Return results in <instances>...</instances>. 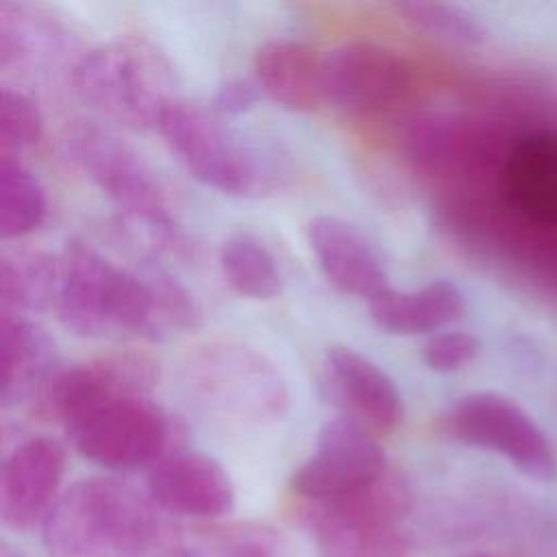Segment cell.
Masks as SVG:
<instances>
[{"mask_svg": "<svg viewBox=\"0 0 557 557\" xmlns=\"http://www.w3.org/2000/svg\"><path fill=\"white\" fill-rule=\"evenodd\" d=\"M466 139V120L459 113L424 111L409 120L400 146L416 172L444 178L461 165Z\"/></svg>", "mask_w": 557, "mask_h": 557, "instance_id": "ac0fdd59", "label": "cell"}, {"mask_svg": "<svg viewBox=\"0 0 557 557\" xmlns=\"http://www.w3.org/2000/svg\"><path fill=\"white\" fill-rule=\"evenodd\" d=\"M65 472V448L50 435H35L20 444L2 463L0 516L13 531L44 522Z\"/></svg>", "mask_w": 557, "mask_h": 557, "instance_id": "30bf717a", "label": "cell"}, {"mask_svg": "<svg viewBox=\"0 0 557 557\" xmlns=\"http://www.w3.org/2000/svg\"><path fill=\"white\" fill-rule=\"evenodd\" d=\"M41 537L50 557H148L159 520L154 503L131 485L89 476L59 496Z\"/></svg>", "mask_w": 557, "mask_h": 557, "instance_id": "7a4b0ae2", "label": "cell"}, {"mask_svg": "<svg viewBox=\"0 0 557 557\" xmlns=\"http://www.w3.org/2000/svg\"><path fill=\"white\" fill-rule=\"evenodd\" d=\"M44 133L39 107L22 91L4 87L0 94V144L2 154H20L35 146Z\"/></svg>", "mask_w": 557, "mask_h": 557, "instance_id": "603a6c76", "label": "cell"}, {"mask_svg": "<svg viewBox=\"0 0 557 557\" xmlns=\"http://www.w3.org/2000/svg\"><path fill=\"white\" fill-rule=\"evenodd\" d=\"M220 268L226 283L246 298L270 300L283 289L274 257L250 235H233L220 246Z\"/></svg>", "mask_w": 557, "mask_h": 557, "instance_id": "44dd1931", "label": "cell"}, {"mask_svg": "<svg viewBox=\"0 0 557 557\" xmlns=\"http://www.w3.org/2000/svg\"><path fill=\"white\" fill-rule=\"evenodd\" d=\"M157 131L200 183L222 194L259 198L278 185L276 157L211 104L174 100Z\"/></svg>", "mask_w": 557, "mask_h": 557, "instance_id": "3957f363", "label": "cell"}, {"mask_svg": "<svg viewBox=\"0 0 557 557\" xmlns=\"http://www.w3.org/2000/svg\"><path fill=\"white\" fill-rule=\"evenodd\" d=\"M461 557H500V555H492V553H470V555H461Z\"/></svg>", "mask_w": 557, "mask_h": 557, "instance_id": "f1b7e54d", "label": "cell"}, {"mask_svg": "<svg viewBox=\"0 0 557 557\" xmlns=\"http://www.w3.org/2000/svg\"><path fill=\"white\" fill-rule=\"evenodd\" d=\"M396 11L420 30L437 37L446 44L472 48L481 46L487 37L483 22L461 4L433 2V0H405L396 4Z\"/></svg>", "mask_w": 557, "mask_h": 557, "instance_id": "7402d4cb", "label": "cell"}, {"mask_svg": "<svg viewBox=\"0 0 557 557\" xmlns=\"http://www.w3.org/2000/svg\"><path fill=\"white\" fill-rule=\"evenodd\" d=\"M453 440L505 457L522 474L548 483L557 479V450L548 433L513 398L498 392H472L442 413Z\"/></svg>", "mask_w": 557, "mask_h": 557, "instance_id": "52a82bcc", "label": "cell"}, {"mask_svg": "<svg viewBox=\"0 0 557 557\" xmlns=\"http://www.w3.org/2000/svg\"><path fill=\"white\" fill-rule=\"evenodd\" d=\"M324 381L344 418L374 433H389L403 420V396L392 376L370 357L342 344L324 352Z\"/></svg>", "mask_w": 557, "mask_h": 557, "instance_id": "7c38bea8", "label": "cell"}, {"mask_svg": "<svg viewBox=\"0 0 557 557\" xmlns=\"http://www.w3.org/2000/svg\"><path fill=\"white\" fill-rule=\"evenodd\" d=\"M466 311L463 292L446 278L431 281L420 289H387L370 300L374 324L392 335L433 333L459 320Z\"/></svg>", "mask_w": 557, "mask_h": 557, "instance_id": "e0dca14e", "label": "cell"}, {"mask_svg": "<svg viewBox=\"0 0 557 557\" xmlns=\"http://www.w3.org/2000/svg\"><path fill=\"white\" fill-rule=\"evenodd\" d=\"M159 557H200V555L189 553V550H183V548H172V550H168V553H163V555H159Z\"/></svg>", "mask_w": 557, "mask_h": 557, "instance_id": "4316f807", "label": "cell"}, {"mask_svg": "<svg viewBox=\"0 0 557 557\" xmlns=\"http://www.w3.org/2000/svg\"><path fill=\"white\" fill-rule=\"evenodd\" d=\"M59 259L41 250H13L0 263L2 313L39 311L57 300Z\"/></svg>", "mask_w": 557, "mask_h": 557, "instance_id": "d6986e66", "label": "cell"}, {"mask_svg": "<svg viewBox=\"0 0 557 557\" xmlns=\"http://www.w3.org/2000/svg\"><path fill=\"white\" fill-rule=\"evenodd\" d=\"M0 557H22V555L15 553V550H11V546H2V548H0Z\"/></svg>", "mask_w": 557, "mask_h": 557, "instance_id": "83f0119b", "label": "cell"}, {"mask_svg": "<svg viewBox=\"0 0 557 557\" xmlns=\"http://www.w3.org/2000/svg\"><path fill=\"white\" fill-rule=\"evenodd\" d=\"M307 239L335 289L368 298V302L392 289L381 250L352 222L337 215H315L307 226Z\"/></svg>", "mask_w": 557, "mask_h": 557, "instance_id": "4fadbf2b", "label": "cell"}, {"mask_svg": "<svg viewBox=\"0 0 557 557\" xmlns=\"http://www.w3.org/2000/svg\"><path fill=\"white\" fill-rule=\"evenodd\" d=\"M59 322L78 337L163 339L200 322L191 294L165 270L135 272L70 237L59 255Z\"/></svg>", "mask_w": 557, "mask_h": 557, "instance_id": "6da1fadb", "label": "cell"}, {"mask_svg": "<svg viewBox=\"0 0 557 557\" xmlns=\"http://www.w3.org/2000/svg\"><path fill=\"white\" fill-rule=\"evenodd\" d=\"M387 459L376 437L350 418H333L318 433L313 455L292 474V492L307 503L350 494L383 472Z\"/></svg>", "mask_w": 557, "mask_h": 557, "instance_id": "9c48e42d", "label": "cell"}, {"mask_svg": "<svg viewBox=\"0 0 557 557\" xmlns=\"http://www.w3.org/2000/svg\"><path fill=\"white\" fill-rule=\"evenodd\" d=\"M259 89L289 111H313L326 100L324 57L298 39H270L255 52Z\"/></svg>", "mask_w": 557, "mask_h": 557, "instance_id": "5bb4252c", "label": "cell"}, {"mask_svg": "<svg viewBox=\"0 0 557 557\" xmlns=\"http://www.w3.org/2000/svg\"><path fill=\"white\" fill-rule=\"evenodd\" d=\"M326 100L359 115H381L403 104L413 85L409 63L392 48L355 39L324 57Z\"/></svg>", "mask_w": 557, "mask_h": 557, "instance_id": "ba28073f", "label": "cell"}, {"mask_svg": "<svg viewBox=\"0 0 557 557\" xmlns=\"http://www.w3.org/2000/svg\"><path fill=\"white\" fill-rule=\"evenodd\" d=\"M65 150L87 178L152 244L172 252L187 244L161 178L115 131L96 120H76L67 126Z\"/></svg>", "mask_w": 557, "mask_h": 557, "instance_id": "277c9868", "label": "cell"}, {"mask_svg": "<svg viewBox=\"0 0 557 557\" xmlns=\"http://www.w3.org/2000/svg\"><path fill=\"white\" fill-rule=\"evenodd\" d=\"M78 96L109 120L133 128H159L178 100L163 57L141 41H113L89 50L74 67Z\"/></svg>", "mask_w": 557, "mask_h": 557, "instance_id": "5b68a950", "label": "cell"}, {"mask_svg": "<svg viewBox=\"0 0 557 557\" xmlns=\"http://www.w3.org/2000/svg\"><path fill=\"white\" fill-rule=\"evenodd\" d=\"M148 498L163 511L213 520L235 505V487L228 472L209 455L172 450L148 472Z\"/></svg>", "mask_w": 557, "mask_h": 557, "instance_id": "8fae6325", "label": "cell"}, {"mask_svg": "<svg viewBox=\"0 0 557 557\" xmlns=\"http://www.w3.org/2000/svg\"><path fill=\"white\" fill-rule=\"evenodd\" d=\"M48 213L39 178L15 157L0 154V235L17 239L37 231Z\"/></svg>", "mask_w": 557, "mask_h": 557, "instance_id": "ffe728a7", "label": "cell"}, {"mask_svg": "<svg viewBox=\"0 0 557 557\" xmlns=\"http://www.w3.org/2000/svg\"><path fill=\"white\" fill-rule=\"evenodd\" d=\"M207 544L218 557H283L281 537L257 524H228L209 529Z\"/></svg>", "mask_w": 557, "mask_h": 557, "instance_id": "cb8c5ba5", "label": "cell"}, {"mask_svg": "<svg viewBox=\"0 0 557 557\" xmlns=\"http://www.w3.org/2000/svg\"><path fill=\"white\" fill-rule=\"evenodd\" d=\"M481 350L479 337L468 331H444L429 337L422 346V361L429 370L450 374L466 368Z\"/></svg>", "mask_w": 557, "mask_h": 557, "instance_id": "d4e9b609", "label": "cell"}, {"mask_svg": "<svg viewBox=\"0 0 557 557\" xmlns=\"http://www.w3.org/2000/svg\"><path fill=\"white\" fill-rule=\"evenodd\" d=\"M503 187L524 218L557 226V131L531 133L511 148Z\"/></svg>", "mask_w": 557, "mask_h": 557, "instance_id": "9a60e30c", "label": "cell"}, {"mask_svg": "<svg viewBox=\"0 0 557 557\" xmlns=\"http://www.w3.org/2000/svg\"><path fill=\"white\" fill-rule=\"evenodd\" d=\"M259 96H261V89L257 83H250L244 78H228L215 89V94L211 98V107L220 115L231 117V115H239V113H246L248 109H252L257 104Z\"/></svg>", "mask_w": 557, "mask_h": 557, "instance_id": "484cf974", "label": "cell"}, {"mask_svg": "<svg viewBox=\"0 0 557 557\" xmlns=\"http://www.w3.org/2000/svg\"><path fill=\"white\" fill-rule=\"evenodd\" d=\"M183 385L202 407L239 420H276L289 409V389L276 366L231 339L196 346L183 363Z\"/></svg>", "mask_w": 557, "mask_h": 557, "instance_id": "8992f818", "label": "cell"}, {"mask_svg": "<svg viewBox=\"0 0 557 557\" xmlns=\"http://www.w3.org/2000/svg\"><path fill=\"white\" fill-rule=\"evenodd\" d=\"M2 407L37 400L57 374V348L52 337L37 322L2 313Z\"/></svg>", "mask_w": 557, "mask_h": 557, "instance_id": "2e32d148", "label": "cell"}]
</instances>
